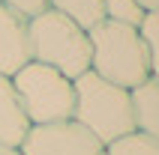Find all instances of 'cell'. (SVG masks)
Listing matches in <instances>:
<instances>
[{
    "label": "cell",
    "instance_id": "6da1fadb",
    "mask_svg": "<svg viewBox=\"0 0 159 155\" xmlns=\"http://www.w3.org/2000/svg\"><path fill=\"white\" fill-rule=\"evenodd\" d=\"M87 36L93 75L123 90H135L144 81H150V57H147V45L138 27L102 21L93 30H87Z\"/></svg>",
    "mask_w": 159,
    "mask_h": 155
},
{
    "label": "cell",
    "instance_id": "7a4b0ae2",
    "mask_svg": "<svg viewBox=\"0 0 159 155\" xmlns=\"http://www.w3.org/2000/svg\"><path fill=\"white\" fill-rule=\"evenodd\" d=\"M72 119L87 128L99 143H114L135 131L132 116V90L102 81L93 72L75 78V111Z\"/></svg>",
    "mask_w": 159,
    "mask_h": 155
},
{
    "label": "cell",
    "instance_id": "3957f363",
    "mask_svg": "<svg viewBox=\"0 0 159 155\" xmlns=\"http://www.w3.org/2000/svg\"><path fill=\"white\" fill-rule=\"evenodd\" d=\"M30 57L75 81L90 72V36L66 15L45 9L30 18Z\"/></svg>",
    "mask_w": 159,
    "mask_h": 155
},
{
    "label": "cell",
    "instance_id": "277c9868",
    "mask_svg": "<svg viewBox=\"0 0 159 155\" xmlns=\"http://www.w3.org/2000/svg\"><path fill=\"white\" fill-rule=\"evenodd\" d=\"M12 86L30 125H51L72 119L75 111V81L60 75L51 66L30 60L21 72L12 75Z\"/></svg>",
    "mask_w": 159,
    "mask_h": 155
},
{
    "label": "cell",
    "instance_id": "5b68a950",
    "mask_svg": "<svg viewBox=\"0 0 159 155\" xmlns=\"http://www.w3.org/2000/svg\"><path fill=\"white\" fill-rule=\"evenodd\" d=\"M24 155H108V146L99 143L87 128L75 119L51 122V125H30L24 143Z\"/></svg>",
    "mask_w": 159,
    "mask_h": 155
},
{
    "label": "cell",
    "instance_id": "8992f818",
    "mask_svg": "<svg viewBox=\"0 0 159 155\" xmlns=\"http://www.w3.org/2000/svg\"><path fill=\"white\" fill-rule=\"evenodd\" d=\"M30 60V21L0 6V75L12 78Z\"/></svg>",
    "mask_w": 159,
    "mask_h": 155
},
{
    "label": "cell",
    "instance_id": "52a82bcc",
    "mask_svg": "<svg viewBox=\"0 0 159 155\" xmlns=\"http://www.w3.org/2000/svg\"><path fill=\"white\" fill-rule=\"evenodd\" d=\"M27 131H30V119L15 95L12 78L0 75V146H21Z\"/></svg>",
    "mask_w": 159,
    "mask_h": 155
},
{
    "label": "cell",
    "instance_id": "ba28073f",
    "mask_svg": "<svg viewBox=\"0 0 159 155\" xmlns=\"http://www.w3.org/2000/svg\"><path fill=\"white\" fill-rule=\"evenodd\" d=\"M132 116L135 131L159 143V84L153 78L132 90Z\"/></svg>",
    "mask_w": 159,
    "mask_h": 155
},
{
    "label": "cell",
    "instance_id": "9c48e42d",
    "mask_svg": "<svg viewBox=\"0 0 159 155\" xmlns=\"http://www.w3.org/2000/svg\"><path fill=\"white\" fill-rule=\"evenodd\" d=\"M48 9L66 15L69 21H75L84 30H93L96 24L105 21V12H102V0H48Z\"/></svg>",
    "mask_w": 159,
    "mask_h": 155
},
{
    "label": "cell",
    "instance_id": "30bf717a",
    "mask_svg": "<svg viewBox=\"0 0 159 155\" xmlns=\"http://www.w3.org/2000/svg\"><path fill=\"white\" fill-rule=\"evenodd\" d=\"M102 12H105V21L126 27H141L144 15H147L138 0H102Z\"/></svg>",
    "mask_w": 159,
    "mask_h": 155
},
{
    "label": "cell",
    "instance_id": "8fae6325",
    "mask_svg": "<svg viewBox=\"0 0 159 155\" xmlns=\"http://www.w3.org/2000/svg\"><path fill=\"white\" fill-rule=\"evenodd\" d=\"M108 155H159V143L138 134V131H132V134L108 143Z\"/></svg>",
    "mask_w": 159,
    "mask_h": 155
},
{
    "label": "cell",
    "instance_id": "7c38bea8",
    "mask_svg": "<svg viewBox=\"0 0 159 155\" xmlns=\"http://www.w3.org/2000/svg\"><path fill=\"white\" fill-rule=\"evenodd\" d=\"M138 30H141V36H144L147 57H150V78L159 84V12H147Z\"/></svg>",
    "mask_w": 159,
    "mask_h": 155
},
{
    "label": "cell",
    "instance_id": "4fadbf2b",
    "mask_svg": "<svg viewBox=\"0 0 159 155\" xmlns=\"http://www.w3.org/2000/svg\"><path fill=\"white\" fill-rule=\"evenodd\" d=\"M0 6H6V9H12L15 15H21V18H36V15H42L45 9H48V0H0Z\"/></svg>",
    "mask_w": 159,
    "mask_h": 155
},
{
    "label": "cell",
    "instance_id": "5bb4252c",
    "mask_svg": "<svg viewBox=\"0 0 159 155\" xmlns=\"http://www.w3.org/2000/svg\"><path fill=\"white\" fill-rule=\"evenodd\" d=\"M144 6V12H159V0H138Z\"/></svg>",
    "mask_w": 159,
    "mask_h": 155
},
{
    "label": "cell",
    "instance_id": "9a60e30c",
    "mask_svg": "<svg viewBox=\"0 0 159 155\" xmlns=\"http://www.w3.org/2000/svg\"><path fill=\"white\" fill-rule=\"evenodd\" d=\"M0 155H24L21 146H0Z\"/></svg>",
    "mask_w": 159,
    "mask_h": 155
}]
</instances>
